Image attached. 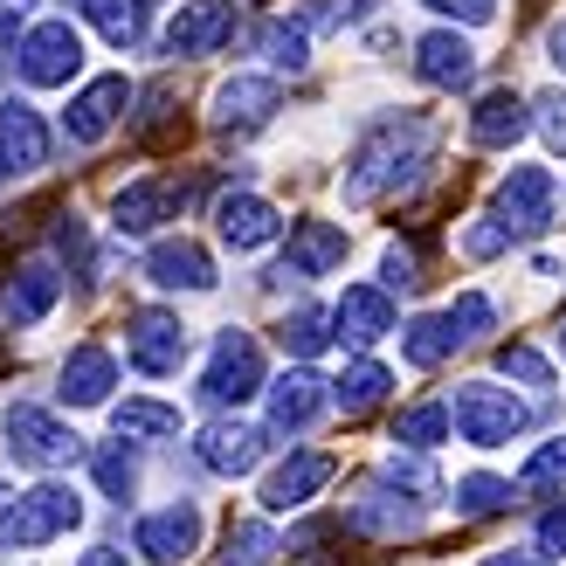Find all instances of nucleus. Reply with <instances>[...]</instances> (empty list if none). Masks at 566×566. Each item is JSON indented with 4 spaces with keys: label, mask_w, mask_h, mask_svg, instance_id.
Wrapping results in <instances>:
<instances>
[{
    "label": "nucleus",
    "mask_w": 566,
    "mask_h": 566,
    "mask_svg": "<svg viewBox=\"0 0 566 566\" xmlns=\"http://www.w3.org/2000/svg\"><path fill=\"white\" fill-rule=\"evenodd\" d=\"M436 153V118H421V111H408V118H387L359 138V153L346 166V201L353 208H374L387 201V193H401L421 180V166H429Z\"/></svg>",
    "instance_id": "nucleus-1"
},
{
    "label": "nucleus",
    "mask_w": 566,
    "mask_h": 566,
    "mask_svg": "<svg viewBox=\"0 0 566 566\" xmlns=\"http://www.w3.org/2000/svg\"><path fill=\"white\" fill-rule=\"evenodd\" d=\"M0 436H8V457L28 463V470H70V463H83V436L70 429L63 415H49L35 401H14L8 421H0Z\"/></svg>",
    "instance_id": "nucleus-2"
},
{
    "label": "nucleus",
    "mask_w": 566,
    "mask_h": 566,
    "mask_svg": "<svg viewBox=\"0 0 566 566\" xmlns=\"http://www.w3.org/2000/svg\"><path fill=\"white\" fill-rule=\"evenodd\" d=\"M449 429H457L470 449H504L525 429V401L512 387H491V380H463L457 401H449Z\"/></svg>",
    "instance_id": "nucleus-3"
},
{
    "label": "nucleus",
    "mask_w": 566,
    "mask_h": 566,
    "mask_svg": "<svg viewBox=\"0 0 566 566\" xmlns=\"http://www.w3.org/2000/svg\"><path fill=\"white\" fill-rule=\"evenodd\" d=\"M76 525H83V497L70 484H35L0 512V539L8 546H49V539H63Z\"/></svg>",
    "instance_id": "nucleus-4"
},
{
    "label": "nucleus",
    "mask_w": 566,
    "mask_h": 566,
    "mask_svg": "<svg viewBox=\"0 0 566 566\" xmlns=\"http://www.w3.org/2000/svg\"><path fill=\"white\" fill-rule=\"evenodd\" d=\"M497 235L504 242H532V235H546L553 229V174L546 166H512V174L497 180Z\"/></svg>",
    "instance_id": "nucleus-5"
},
{
    "label": "nucleus",
    "mask_w": 566,
    "mask_h": 566,
    "mask_svg": "<svg viewBox=\"0 0 566 566\" xmlns=\"http://www.w3.org/2000/svg\"><path fill=\"white\" fill-rule=\"evenodd\" d=\"M249 394H263V353L249 332H221L214 353H208V374H201V401L208 408H242Z\"/></svg>",
    "instance_id": "nucleus-6"
},
{
    "label": "nucleus",
    "mask_w": 566,
    "mask_h": 566,
    "mask_svg": "<svg viewBox=\"0 0 566 566\" xmlns=\"http://www.w3.org/2000/svg\"><path fill=\"white\" fill-rule=\"evenodd\" d=\"M14 63H21V83L55 91V83H70L83 70V35H76L70 21H42V28H28V35H21Z\"/></svg>",
    "instance_id": "nucleus-7"
},
{
    "label": "nucleus",
    "mask_w": 566,
    "mask_h": 566,
    "mask_svg": "<svg viewBox=\"0 0 566 566\" xmlns=\"http://www.w3.org/2000/svg\"><path fill=\"white\" fill-rule=\"evenodd\" d=\"M125 353H132L138 374L166 380V374H180V359H187V325L174 318V311L146 304V311H132V318H125Z\"/></svg>",
    "instance_id": "nucleus-8"
},
{
    "label": "nucleus",
    "mask_w": 566,
    "mask_h": 566,
    "mask_svg": "<svg viewBox=\"0 0 566 566\" xmlns=\"http://www.w3.org/2000/svg\"><path fill=\"white\" fill-rule=\"evenodd\" d=\"M242 8L235 0H180V14L166 21V55H214L221 42H235Z\"/></svg>",
    "instance_id": "nucleus-9"
},
{
    "label": "nucleus",
    "mask_w": 566,
    "mask_h": 566,
    "mask_svg": "<svg viewBox=\"0 0 566 566\" xmlns=\"http://www.w3.org/2000/svg\"><path fill=\"white\" fill-rule=\"evenodd\" d=\"M263 429L256 421H235V415H221V421H208L201 436H193V457H201V470H214V476H249L263 463Z\"/></svg>",
    "instance_id": "nucleus-10"
},
{
    "label": "nucleus",
    "mask_w": 566,
    "mask_h": 566,
    "mask_svg": "<svg viewBox=\"0 0 566 566\" xmlns=\"http://www.w3.org/2000/svg\"><path fill=\"white\" fill-rule=\"evenodd\" d=\"M132 97H138V91H132L125 76H97V83H83V91L70 97V111H63V132L76 138V146H97V138L132 111Z\"/></svg>",
    "instance_id": "nucleus-11"
},
{
    "label": "nucleus",
    "mask_w": 566,
    "mask_h": 566,
    "mask_svg": "<svg viewBox=\"0 0 566 566\" xmlns=\"http://www.w3.org/2000/svg\"><path fill=\"white\" fill-rule=\"evenodd\" d=\"M42 166H49V125H42V111L8 97V104H0V174L28 180V174H42Z\"/></svg>",
    "instance_id": "nucleus-12"
},
{
    "label": "nucleus",
    "mask_w": 566,
    "mask_h": 566,
    "mask_svg": "<svg viewBox=\"0 0 566 566\" xmlns=\"http://www.w3.org/2000/svg\"><path fill=\"white\" fill-rule=\"evenodd\" d=\"M132 546L146 553V559H159V566H180V559H193V546H201V512H193V504L146 512L138 532H132Z\"/></svg>",
    "instance_id": "nucleus-13"
},
{
    "label": "nucleus",
    "mask_w": 566,
    "mask_h": 566,
    "mask_svg": "<svg viewBox=\"0 0 566 566\" xmlns=\"http://www.w3.org/2000/svg\"><path fill=\"white\" fill-rule=\"evenodd\" d=\"M180 208H187L180 180H132L118 201H111V221H118V235H153L159 221H174Z\"/></svg>",
    "instance_id": "nucleus-14"
},
{
    "label": "nucleus",
    "mask_w": 566,
    "mask_h": 566,
    "mask_svg": "<svg viewBox=\"0 0 566 566\" xmlns=\"http://www.w3.org/2000/svg\"><path fill=\"white\" fill-rule=\"evenodd\" d=\"M332 457L325 449H297L291 463H276L270 470V484H263V512H297V504H311L325 484H332Z\"/></svg>",
    "instance_id": "nucleus-15"
},
{
    "label": "nucleus",
    "mask_w": 566,
    "mask_h": 566,
    "mask_svg": "<svg viewBox=\"0 0 566 566\" xmlns=\"http://www.w3.org/2000/svg\"><path fill=\"white\" fill-rule=\"evenodd\" d=\"M415 76L436 83V91H463L476 76V49L457 35V28H429V35L415 42Z\"/></svg>",
    "instance_id": "nucleus-16"
},
{
    "label": "nucleus",
    "mask_w": 566,
    "mask_h": 566,
    "mask_svg": "<svg viewBox=\"0 0 566 566\" xmlns=\"http://www.w3.org/2000/svg\"><path fill=\"white\" fill-rule=\"evenodd\" d=\"M353 235L338 229V221H297L291 229V256H283L276 276H332L338 263H346Z\"/></svg>",
    "instance_id": "nucleus-17"
},
{
    "label": "nucleus",
    "mask_w": 566,
    "mask_h": 566,
    "mask_svg": "<svg viewBox=\"0 0 566 566\" xmlns=\"http://www.w3.org/2000/svg\"><path fill=\"white\" fill-rule=\"evenodd\" d=\"M55 297H63V270L55 263H28L14 270V283H0V318L8 325H35L55 311Z\"/></svg>",
    "instance_id": "nucleus-18"
},
{
    "label": "nucleus",
    "mask_w": 566,
    "mask_h": 566,
    "mask_svg": "<svg viewBox=\"0 0 566 566\" xmlns=\"http://www.w3.org/2000/svg\"><path fill=\"white\" fill-rule=\"evenodd\" d=\"M276 104L283 97H276L270 76H235V83H221V91H214V125L221 132H256V125H270Z\"/></svg>",
    "instance_id": "nucleus-19"
},
{
    "label": "nucleus",
    "mask_w": 566,
    "mask_h": 566,
    "mask_svg": "<svg viewBox=\"0 0 566 566\" xmlns=\"http://www.w3.org/2000/svg\"><path fill=\"white\" fill-rule=\"evenodd\" d=\"M214 221H221V242H229V249H263V242H276V229H283L263 193H221V201H214Z\"/></svg>",
    "instance_id": "nucleus-20"
},
{
    "label": "nucleus",
    "mask_w": 566,
    "mask_h": 566,
    "mask_svg": "<svg viewBox=\"0 0 566 566\" xmlns=\"http://www.w3.org/2000/svg\"><path fill=\"white\" fill-rule=\"evenodd\" d=\"M332 325H338V338H353V346H374V338L394 332V297L374 291V283H353V291L332 304Z\"/></svg>",
    "instance_id": "nucleus-21"
},
{
    "label": "nucleus",
    "mask_w": 566,
    "mask_h": 566,
    "mask_svg": "<svg viewBox=\"0 0 566 566\" xmlns=\"http://www.w3.org/2000/svg\"><path fill=\"white\" fill-rule=\"evenodd\" d=\"M111 387H118V359H111L104 346H76L63 359V387H55V394H63L70 408H104Z\"/></svg>",
    "instance_id": "nucleus-22"
},
{
    "label": "nucleus",
    "mask_w": 566,
    "mask_h": 566,
    "mask_svg": "<svg viewBox=\"0 0 566 566\" xmlns=\"http://www.w3.org/2000/svg\"><path fill=\"white\" fill-rule=\"evenodd\" d=\"M525 132H532V111H525L518 91H484V97H476V111H470V138H476V146H518Z\"/></svg>",
    "instance_id": "nucleus-23"
},
{
    "label": "nucleus",
    "mask_w": 566,
    "mask_h": 566,
    "mask_svg": "<svg viewBox=\"0 0 566 566\" xmlns=\"http://www.w3.org/2000/svg\"><path fill=\"white\" fill-rule=\"evenodd\" d=\"M146 276L159 291H214V263L201 242H159L146 256Z\"/></svg>",
    "instance_id": "nucleus-24"
},
{
    "label": "nucleus",
    "mask_w": 566,
    "mask_h": 566,
    "mask_svg": "<svg viewBox=\"0 0 566 566\" xmlns=\"http://www.w3.org/2000/svg\"><path fill=\"white\" fill-rule=\"evenodd\" d=\"M353 532H374V539H401V532H421V497H394L387 484H374L353 504Z\"/></svg>",
    "instance_id": "nucleus-25"
},
{
    "label": "nucleus",
    "mask_w": 566,
    "mask_h": 566,
    "mask_svg": "<svg viewBox=\"0 0 566 566\" xmlns=\"http://www.w3.org/2000/svg\"><path fill=\"white\" fill-rule=\"evenodd\" d=\"M325 401H332V394H325L318 374H283V380L270 387V429H283V436H291V429H311V421L325 415Z\"/></svg>",
    "instance_id": "nucleus-26"
},
{
    "label": "nucleus",
    "mask_w": 566,
    "mask_h": 566,
    "mask_svg": "<svg viewBox=\"0 0 566 566\" xmlns=\"http://www.w3.org/2000/svg\"><path fill=\"white\" fill-rule=\"evenodd\" d=\"M387 387H394V374H387L380 359H353V366H346V374H338L325 394H332V401L346 408V415H374V408L387 401Z\"/></svg>",
    "instance_id": "nucleus-27"
},
{
    "label": "nucleus",
    "mask_w": 566,
    "mask_h": 566,
    "mask_svg": "<svg viewBox=\"0 0 566 566\" xmlns=\"http://www.w3.org/2000/svg\"><path fill=\"white\" fill-rule=\"evenodd\" d=\"M76 14L91 21L111 49H132L146 35V0H76Z\"/></svg>",
    "instance_id": "nucleus-28"
},
{
    "label": "nucleus",
    "mask_w": 566,
    "mask_h": 566,
    "mask_svg": "<svg viewBox=\"0 0 566 566\" xmlns=\"http://www.w3.org/2000/svg\"><path fill=\"white\" fill-rule=\"evenodd\" d=\"M111 429H118L125 442H166V436H180V408H166V401H125V408H111Z\"/></svg>",
    "instance_id": "nucleus-29"
},
{
    "label": "nucleus",
    "mask_w": 566,
    "mask_h": 566,
    "mask_svg": "<svg viewBox=\"0 0 566 566\" xmlns=\"http://www.w3.org/2000/svg\"><path fill=\"white\" fill-rule=\"evenodd\" d=\"M276 559V532L263 518H235L221 532V566H270Z\"/></svg>",
    "instance_id": "nucleus-30"
},
{
    "label": "nucleus",
    "mask_w": 566,
    "mask_h": 566,
    "mask_svg": "<svg viewBox=\"0 0 566 566\" xmlns=\"http://www.w3.org/2000/svg\"><path fill=\"white\" fill-rule=\"evenodd\" d=\"M512 484H504V476H484V470H476V476H463V484H457V512L463 518H497V512H512Z\"/></svg>",
    "instance_id": "nucleus-31"
},
{
    "label": "nucleus",
    "mask_w": 566,
    "mask_h": 566,
    "mask_svg": "<svg viewBox=\"0 0 566 566\" xmlns=\"http://www.w3.org/2000/svg\"><path fill=\"white\" fill-rule=\"evenodd\" d=\"M276 338H283V353H297V359H318V353L332 346V318L304 304V311H291V318L276 325Z\"/></svg>",
    "instance_id": "nucleus-32"
},
{
    "label": "nucleus",
    "mask_w": 566,
    "mask_h": 566,
    "mask_svg": "<svg viewBox=\"0 0 566 566\" xmlns=\"http://www.w3.org/2000/svg\"><path fill=\"white\" fill-rule=\"evenodd\" d=\"M401 353H408V366H442L449 353H457V332H449L442 318H415L401 332Z\"/></svg>",
    "instance_id": "nucleus-33"
},
{
    "label": "nucleus",
    "mask_w": 566,
    "mask_h": 566,
    "mask_svg": "<svg viewBox=\"0 0 566 566\" xmlns=\"http://www.w3.org/2000/svg\"><path fill=\"white\" fill-rule=\"evenodd\" d=\"M394 442H401V449H436V442H449V408L442 401L408 408L401 421H394Z\"/></svg>",
    "instance_id": "nucleus-34"
},
{
    "label": "nucleus",
    "mask_w": 566,
    "mask_h": 566,
    "mask_svg": "<svg viewBox=\"0 0 566 566\" xmlns=\"http://www.w3.org/2000/svg\"><path fill=\"white\" fill-rule=\"evenodd\" d=\"M138 104H146V111H138V146H174V138H180V125H174V83H153Z\"/></svg>",
    "instance_id": "nucleus-35"
},
{
    "label": "nucleus",
    "mask_w": 566,
    "mask_h": 566,
    "mask_svg": "<svg viewBox=\"0 0 566 566\" xmlns=\"http://www.w3.org/2000/svg\"><path fill=\"white\" fill-rule=\"evenodd\" d=\"M491 318H497V311H491V297H484V291H463L457 304L442 311V325L457 332V346H470V338H484V332H491Z\"/></svg>",
    "instance_id": "nucleus-36"
},
{
    "label": "nucleus",
    "mask_w": 566,
    "mask_h": 566,
    "mask_svg": "<svg viewBox=\"0 0 566 566\" xmlns=\"http://www.w3.org/2000/svg\"><path fill=\"white\" fill-rule=\"evenodd\" d=\"M263 55H270L276 70H291V76H297V70L311 63V42H304V28H291V21H270V28H263Z\"/></svg>",
    "instance_id": "nucleus-37"
},
{
    "label": "nucleus",
    "mask_w": 566,
    "mask_h": 566,
    "mask_svg": "<svg viewBox=\"0 0 566 566\" xmlns=\"http://www.w3.org/2000/svg\"><path fill=\"white\" fill-rule=\"evenodd\" d=\"M497 366H504L512 380H525V387H553L546 353H532V346H504V353H497Z\"/></svg>",
    "instance_id": "nucleus-38"
},
{
    "label": "nucleus",
    "mask_w": 566,
    "mask_h": 566,
    "mask_svg": "<svg viewBox=\"0 0 566 566\" xmlns=\"http://www.w3.org/2000/svg\"><path fill=\"white\" fill-rule=\"evenodd\" d=\"M91 470H97L104 497H118V504H125V497H132V484H138V470H132V457H125V449H104V457H97Z\"/></svg>",
    "instance_id": "nucleus-39"
},
{
    "label": "nucleus",
    "mask_w": 566,
    "mask_h": 566,
    "mask_svg": "<svg viewBox=\"0 0 566 566\" xmlns=\"http://www.w3.org/2000/svg\"><path fill=\"white\" fill-rule=\"evenodd\" d=\"M559 476H566V436H559V442H546L539 457L525 463V476H518V484H525V491H546V484H559Z\"/></svg>",
    "instance_id": "nucleus-40"
},
{
    "label": "nucleus",
    "mask_w": 566,
    "mask_h": 566,
    "mask_svg": "<svg viewBox=\"0 0 566 566\" xmlns=\"http://www.w3.org/2000/svg\"><path fill=\"white\" fill-rule=\"evenodd\" d=\"M532 111H539V132H546V146H553V153H566V91H546V97L532 104Z\"/></svg>",
    "instance_id": "nucleus-41"
},
{
    "label": "nucleus",
    "mask_w": 566,
    "mask_h": 566,
    "mask_svg": "<svg viewBox=\"0 0 566 566\" xmlns=\"http://www.w3.org/2000/svg\"><path fill=\"white\" fill-rule=\"evenodd\" d=\"M436 14H457V21H470V28H484L491 14H497V0H429Z\"/></svg>",
    "instance_id": "nucleus-42"
},
{
    "label": "nucleus",
    "mask_w": 566,
    "mask_h": 566,
    "mask_svg": "<svg viewBox=\"0 0 566 566\" xmlns=\"http://www.w3.org/2000/svg\"><path fill=\"white\" fill-rule=\"evenodd\" d=\"M415 270H421L415 249H387V291H408V283H421Z\"/></svg>",
    "instance_id": "nucleus-43"
},
{
    "label": "nucleus",
    "mask_w": 566,
    "mask_h": 566,
    "mask_svg": "<svg viewBox=\"0 0 566 566\" xmlns=\"http://www.w3.org/2000/svg\"><path fill=\"white\" fill-rule=\"evenodd\" d=\"M332 532H338V518H311V525H297V532H291V553H304V559H311V553L332 539Z\"/></svg>",
    "instance_id": "nucleus-44"
},
{
    "label": "nucleus",
    "mask_w": 566,
    "mask_h": 566,
    "mask_svg": "<svg viewBox=\"0 0 566 566\" xmlns=\"http://www.w3.org/2000/svg\"><path fill=\"white\" fill-rule=\"evenodd\" d=\"M463 249H470V256H497V249H512V242H504V235H497V221L484 214V221H476V229L463 235Z\"/></svg>",
    "instance_id": "nucleus-45"
},
{
    "label": "nucleus",
    "mask_w": 566,
    "mask_h": 566,
    "mask_svg": "<svg viewBox=\"0 0 566 566\" xmlns=\"http://www.w3.org/2000/svg\"><path fill=\"white\" fill-rule=\"evenodd\" d=\"M539 553H546V559L566 553V504H553V512L539 518Z\"/></svg>",
    "instance_id": "nucleus-46"
},
{
    "label": "nucleus",
    "mask_w": 566,
    "mask_h": 566,
    "mask_svg": "<svg viewBox=\"0 0 566 566\" xmlns=\"http://www.w3.org/2000/svg\"><path fill=\"white\" fill-rule=\"evenodd\" d=\"M484 566H553L539 546H504V553H484Z\"/></svg>",
    "instance_id": "nucleus-47"
},
{
    "label": "nucleus",
    "mask_w": 566,
    "mask_h": 566,
    "mask_svg": "<svg viewBox=\"0 0 566 566\" xmlns=\"http://www.w3.org/2000/svg\"><path fill=\"white\" fill-rule=\"evenodd\" d=\"M28 8H35V0H0V49H8V42L21 35V21H28Z\"/></svg>",
    "instance_id": "nucleus-48"
},
{
    "label": "nucleus",
    "mask_w": 566,
    "mask_h": 566,
    "mask_svg": "<svg viewBox=\"0 0 566 566\" xmlns=\"http://www.w3.org/2000/svg\"><path fill=\"white\" fill-rule=\"evenodd\" d=\"M76 566H125V553H118V546H91V553H83Z\"/></svg>",
    "instance_id": "nucleus-49"
},
{
    "label": "nucleus",
    "mask_w": 566,
    "mask_h": 566,
    "mask_svg": "<svg viewBox=\"0 0 566 566\" xmlns=\"http://www.w3.org/2000/svg\"><path fill=\"white\" fill-rule=\"evenodd\" d=\"M546 55H553V63L566 70V21H553V35H546Z\"/></svg>",
    "instance_id": "nucleus-50"
},
{
    "label": "nucleus",
    "mask_w": 566,
    "mask_h": 566,
    "mask_svg": "<svg viewBox=\"0 0 566 566\" xmlns=\"http://www.w3.org/2000/svg\"><path fill=\"white\" fill-rule=\"evenodd\" d=\"M0 512H8V491H0Z\"/></svg>",
    "instance_id": "nucleus-51"
},
{
    "label": "nucleus",
    "mask_w": 566,
    "mask_h": 566,
    "mask_svg": "<svg viewBox=\"0 0 566 566\" xmlns=\"http://www.w3.org/2000/svg\"><path fill=\"white\" fill-rule=\"evenodd\" d=\"M0 366H8V353H0Z\"/></svg>",
    "instance_id": "nucleus-52"
},
{
    "label": "nucleus",
    "mask_w": 566,
    "mask_h": 566,
    "mask_svg": "<svg viewBox=\"0 0 566 566\" xmlns=\"http://www.w3.org/2000/svg\"><path fill=\"white\" fill-rule=\"evenodd\" d=\"M559 346H566V332H559Z\"/></svg>",
    "instance_id": "nucleus-53"
}]
</instances>
